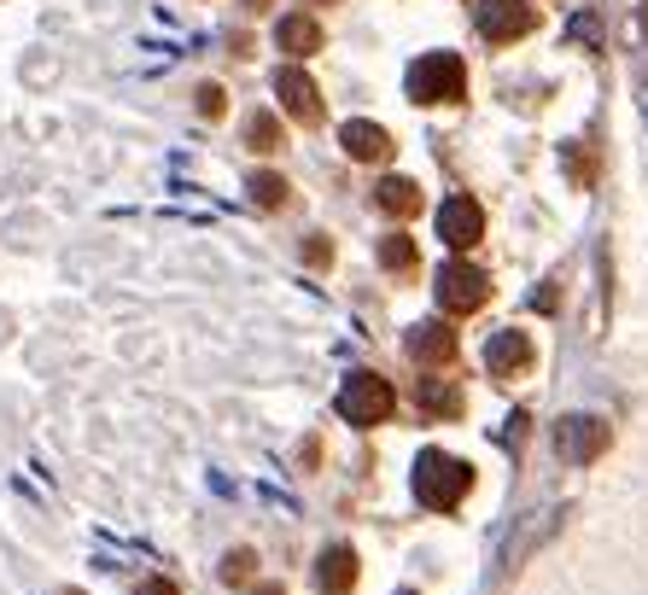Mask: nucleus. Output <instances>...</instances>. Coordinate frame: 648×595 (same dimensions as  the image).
Segmentation results:
<instances>
[{
  "instance_id": "f257e3e1",
  "label": "nucleus",
  "mask_w": 648,
  "mask_h": 595,
  "mask_svg": "<svg viewBox=\"0 0 648 595\" xmlns=\"http://www.w3.org/2000/svg\"><path fill=\"white\" fill-rule=\"evenodd\" d=\"M468 490H474V467L468 461L444 456V449H421V461H415V497H421V508L450 514Z\"/></svg>"
},
{
  "instance_id": "f03ea898",
  "label": "nucleus",
  "mask_w": 648,
  "mask_h": 595,
  "mask_svg": "<svg viewBox=\"0 0 648 595\" xmlns=\"http://www.w3.org/2000/svg\"><path fill=\"white\" fill-rule=\"evenodd\" d=\"M468 94V65L456 53H427L410 65V99L415 106H456Z\"/></svg>"
},
{
  "instance_id": "7ed1b4c3",
  "label": "nucleus",
  "mask_w": 648,
  "mask_h": 595,
  "mask_svg": "<svg viewBox=\"0 0 648 595\" xmlns=\"http://www.w3.org/2000/svg\"><path fill=\"white\" fill-rule=\"evenodd\" d=\"M392 408H397V392L380 374H351L339 385V415L351 426H380V421H392Z\"/></svg>"
},
{
  "instance_id": "20e7f679",
  "label": "nucleus",
  "mask_w": 648,
  "mask_h": 595,
  "mask_svg": "<svg viewBox=\"0 0 648 595\" xmlns=\"http://www.w3.org/2000/svg\"><path fill=\"white\" fill-rule=\"evenodd\" d=\"M438 304L450 316H474V310H485L491 304V275L485 269H474V263H444L438 269Z\"/></svg>"
},
{
  "instance_id": "39448f33",
  "label": "nucleus",
  "mask_w": 648,
  "mask_h": 595,
  "mask_svg": "<svg viewBox=\"0 0 648 595\" xmlns=\"http://www.w3.org/2000/svg\"><path fill=\"white\" fill-rule=\"evenodd\" d=\"M607 444H614V433H607V421H596V415H566L555 426V456L566 467H591L596 456H607Z\"/></svg>"
},
{
  "instance_id": "423d86ee",
  "label": "nucleus",
  "mask_w": 648,
  "mask_h": 595,
  "mask_svg": "<svg viewBox=\"0 0 648 595\" xmlns=\"http://www.w3.org/2000/svg\"><path fill=\"white\" fill-rule=\"evenodd\" d=\"M474 24H479V35L491 41V47H509V41L538 30V7H532V0H479Z\"/></svg>"
},
{
  "instance_id": "0eeeda50",
  "label": "nucleus",
  "mask_w": 648,
  "mask_h": 595,
  "mask_svg": "<svg viewBox=\"0 0 648 595\" xmlns=\"http://www.w3.org/2000/svg\"><path fill=\"white\" fill-rule=\"evenodd\" d=\"M438 240L450 245V252H474V245L485 240V211H479V199H468V193L444 199V211H438Z\"/></svg>"
},
{
  "instance_id": "6e6552de",
  "label": "nucleus",
  "mask_w": 648,
  "mask_h": 595,
  "mask_svg": "<svg viewBox=\"0 0 648 595\" xmlns=\"http://www.w3.org/2000/svg\"><path fill=\"white\" fill-rule=\"evenodd\" d=\"M532 339L520 333V327H502V333L485 344V368H491L497 380H514V374H525V368H532Z\"/></svg>"
},
{
  "instance_id": "1a4fd4ad",
  "label": "nucleus",
  "mask_w": 648,
  "mask_h": 595,
  "mask_svg": "<svg viewBox=\"0 0 648 595\" xmlns=\"http://www.w3.org/2000/svg\"><path fill=\"white\" fill-rule=\"evenodd\" d=\"M339 147H346V158H357V163H386L397 152L392 135L380 129V123H369V117H351L346 129H339Z\"/></svg>"
},
{
  "instance_id": "9d476101",
  "label": "nucleus",
  "mask_w": 648,
  "mask_h": 595,
  "mask_svg": "<svg viewBox=\"0 0 648 595\" xmlns=\"http://www.w3.org/2000/svg\"><path fill=\"white\" fill-rule=\"evenodd\" d=\"M275 94H280V106H287L304 129H316V123H321V88L304 71H280L275 76Z\"/></svg>"
},
{
  "instance_id": "9b49d317",
  "label": "nucleus",
  "mask_w": 648,
  "mask_h": 595,
  "mask_svg": "<svg viewBox=\"0 0 648 595\" xmlns=\"http://www.w3.org/2000/svg\"><path fill=\"white\" fill-rule=\"evenodd\" d=\"M410 357H415L421 368H450V362H456V327H444V321L410 327Z\"/></svg>"
},
{
  "instance_id": "f8f14e48",
  "label": "nucleus",
  "mask_w": 648,
  "mask_h": 595,
  "mask_svg": "<svg viewBox=\"0 0 648 595\" xmlns=\"http://www.w3.org/2000/svg\"><path fill=\"white\" fill-rule=\"evenodd\" d=\"M357 549L346 543H333V549H321V561H316V589L321 595H351L357 589Z\"/></svg>"
},
{
  "instance_id": "ddd939ff",
  "label": "nucleus",
  "mask_w": 648,
  "mask_h": 595,
  "mask_svg": "<svg viewBox=\"0 0 648 595\" xmlns=\"http://www.w3.org/2000/svg\"><path fill=\"white\" fill-rule=\"evenodd\" d=\"M415 403H421V415H427V421H461V408H468V397H461L450 380H438V374H421Z\"/></svg>"
},
{
  "instance_id": "4468645a",
  "label": "nucleus",
  "mask_w": 648,
  "mask_h": 595,
  "mask_svg": "<svg viewBox=\"0 0 648 595\" xmlns=\"http://www.w3.org/2000/svg\"><path fill=\"white\" fill-rule=\"evenodd\" d=\"M275 47L280 53H293V59H310V53H321V24L310 12H287L275 24Z\"/></svg>"
},
{
  "instance_id": "2eb2a0df",
  "label": "nucleus",
  "mask_w": 648,
  "mask_h": 595,
  "mask_svg": "<svg viewBox=\"0 0 648 595\" xmlns=\"http://www.w3.org/2000/svg\"><path fill=\"white\" fill-rule=\"evenodd\" d=\"M374 204H380L386 216H421V188H415L410 176H386V181L374 188Z\"/></svg>"
},
{
  "instance_id": "dca6fc26",
  "label": "nucleus",
  "mask_w": 648,
  "mask_h": 595,
  "mask_svg": "<svg viewBox=\"0 0 648 595\" xmlns=\"http://www.w3.org/2000/svg\"><path fill=\"white\" fill-rule=\"evenodd\" d=\"M252 204L257 211H280V204H287V176H275V170H252Z\"/></svg>"
},
{
  "instance_id": "f3484780",
  "label": "nucleus",
  "mask_w": 648,
  "mask_h": 595,
  "mask_svg": "<svg viewBox=\"0 0 648 595\" xmlns=\"http://www.w3.org/2000/svg\"><path fill=\"white\" fill-rule=\"evenodd\" d=\"M246 147L252 152H280V117L275 111H252L246 117Z\"/></svg>"
},
{
  "instance_id": "a211bd4d",
  "label": "nucleus",
  "mask_w": 648,
  "mask_h": 595,
  "mask_svg": "<svg viewBox=\"0 0 648 595\" xmlns=\"http://www.w3.org/2000/svg\"><path fill=\"white\" fill-rule=\"evenodd\" d=\"M380 263H386L392 275H403V269H415V263H421V252H415L410 234H386V240H380Z\"/></svg>"
},
{
  "instance_id": "6ab92c4d",
  "label": "nucleus",
  "mask_w": 648,
  "mask_h": 595,
  "mask_svg": "<svg viewBox=\"0 0 648 595\" xmlns=\"http://www.w3.org/2000/svg\"><path fill=\"white\" fill-rule=\"evenodd\" d=\"M252 572H257V555H252V549H234V555L222 561V584H246Z\"/></svg>"
},
{
  "instance_id": "aec40b11",
  "label": "nucleus",
  "mask_w": 648,
  "mask_h": 595,
  "mask_svg": "<svg viewBox=\"0 0 648 595\" xmlns=\"http://www.w3.org/2000/svg\"><path fill=\"white\" fill-rule=\"evenodd\" d=\"M193 106H199V117H211V123H216L222 111H229V94H222L216 82H205V88H199V99H193Z\"/></svg>"
},
{
  "instance_id": "412c9836",
  "label": "nucleus",
  "mask_w": 648,
  "mask_h": 595,
  "mask_svg": "<svg viewBox=\"0 0 648 595\" xmlns=\"http://www.w3.org/2000/svg\"><path fill=\"white\" fill-rule=\"evenodd\" d=\"M566 170H573L578 188H591V181H596V163H591V152H578V147H566Z\"/></svg>"
},
{
  "instance_id": "4be33fe9",
  "label": "nucleus",
  "mask_w": 648,
  "mask_h": 595,
  "mask_svg": "<svg viewBox=\"0 0 648 595\" xmlns=\"http://www.w3.org/2000/svg\"><path fill=\"white\" fill-rule=\"evenodd\" d=\"M304 257L321 269V263H333V245H328V240H304Z\"/></svg>"
},
{
  "instance_id": "5701e85b",
  "label": "nucleus",
  "mask_w": 648,
  "mask_h": 595,
  "mask_svg": "<svg viewBox=\"0 0 648 595\" xmlns=\"http://www.w3.org/2000/svg\"><path fill=\"white\" fill-rule=\"evenodd\" d=\"M573 41H602V30H596V18H573Z\"/></svg>"
},
{
  "instance_id": "b1692460",
  "label": "nucleus",
  "mask_w": 648,
  "mask_h": 595,
  "mask_svg": "<svg viewBox=\"0 0 648 595\" xmlns=\"http://www.w3.org/2000/svg\"><path fill=\"white\" fill-rule=\"evenodd\" d=\"M140 595H181L170 578H147V584H140Z\"/></svg>"
},
{
  "instance_id": "393cba45",
  "label": "nucleus",
  "mask_w": 648,
  "mask_h": 595,
  "mask_svg": "<svg viewBox=\"0 0 648 595\" xmlns=\"http://www.w3.org/2000/svg\"><path fill=\"white\" fill-rule=\"evenodd\" d=\"M240 7H246V12H269L275 0H240Z\"/></svg>"
},
{
  "instance_id": "a878e982",
  "label": "nucleus",
  "mask_w": 648,
  "mask_h": 595,
  "mask_svg": "<svg viewBox=\"0 0 648 595\" xmlns=\"http://www.w3.org/2000/svg\"><path fill=\"white\" fill-rule=\"evenodd\" d=\"M252 595H287V589H280V584H263V589H252Z\"/></svg>"
},
{
  "instance_id": "bb28decb",
  "label": "nucleus",
  "mask_w": 648,
  "mask_h": 595,
  "mask_svg": "<svg viewBox=\"0 0 648 595\" xmlns=\"http://www.w3.org/2000/svg\"><path fill=\"white\" fill-rule=\"evenodd\" d=\"M642 30H648V0H642Z\"/></svg>"
},
{
  "instance_id": "cd10ccee",
  "label": "nucleus",
  "mask_w": 648,
  "mask_h": 595,
  "mask_svg": "<svg viewBox=\"0 0 648 595\" xmlns=\"http://www.w3.org/2000/svg\"><path fill=\"white\" fill-rule=\"evenodd\" d=\"M65 595H83V589H65Z\"/></svg>"
},
{
  "instance_id": "c85d7f7f",
  "label": "nucleus",
  "mask_w": 648,
  "mask_h": 595,
  "mask_svg": "<svg viewBox=\"0 0 648 595\" xmlns=\"http://www.w3.org/2000/svg\"><path fill=\"white\" fill-rule=\"evenodd\" d=\"M397 595H415V589H397Z\"/></svg>"
}]
</instances>
